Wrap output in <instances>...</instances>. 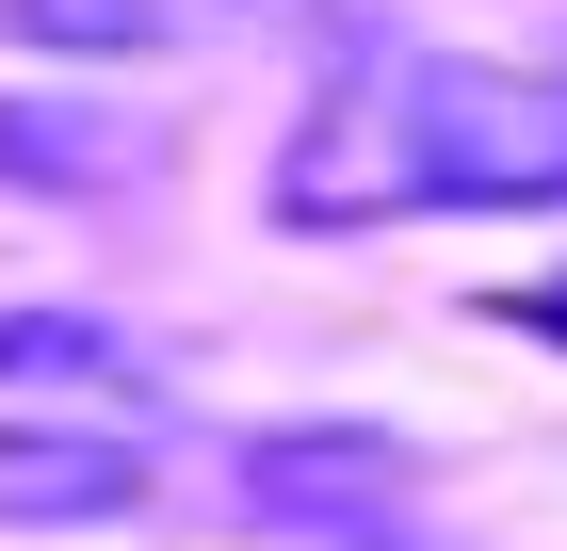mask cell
<instances>
[{"label": "cell", "mask_w": 567, "mask_h": 551, "mask_svg": "<svg viewBox=\"0 0 567 551\" xmlns=\"http://www.w3.org/2000/svg\"><path fill=\"white\" fill-rule=\"evenodd\" d=\"M0 374H82V389H146V357L114 325H0Z\"/></svg>", "instance_id": "4"}, {"label": "cell", "mask_w": 567, "mask_h": 551, "mask_svg": "<svg viewBox=\"0 0 567 551\" xmlns=\"http://www.w3.org/2000/svg\"><path fill=\"white\" fill-rule=\"evenodd\" d=\"M146 503V455L114 422L97 438H0V519H131Z\"/></svg>", "instance_id": "2"}, {"label": "cell", "mask_w": 567, "mask_h": 551, "mask_svg": "<svg viewBox=\"0 0 567 551\" xmlns=\"http://www.w3.org/2000/svg\"><path fill=\"white\" fill-rule=\"evenodd\" d=\"M567 195V82L471 49H357L308 98L276 227H390V212H535Z\"/></svg>", "instance_id": "1"}, {"label": "cell", "mask_w": 567, "mask_h": 551, "mask_svg": "<svg viewBox=\"0 0 567 551\" xmlns=\"http://www.w3.org/2000/svg\"><path fill=\"white\" fill-rule=\"evenodd\" d=\"M0 163H49V178H131V163H146V130H114V114H82V130L0 114Z\"/></svg>", "instance_id": "5"}, {"label": "cell", "mask_w": 567, "mask_h": 551, "mask_svg": "<svg viewBox=\"0 0 567 551\" xmlns=\"http://www.w3.org/2000/svg\"><path fill=\"white\" fill-rule=\"evenodd\" d=\"M33 49H82V65H131L146 33H163V0H0Z\"/></svg>", "instance_id": "3"}]
</instances>
